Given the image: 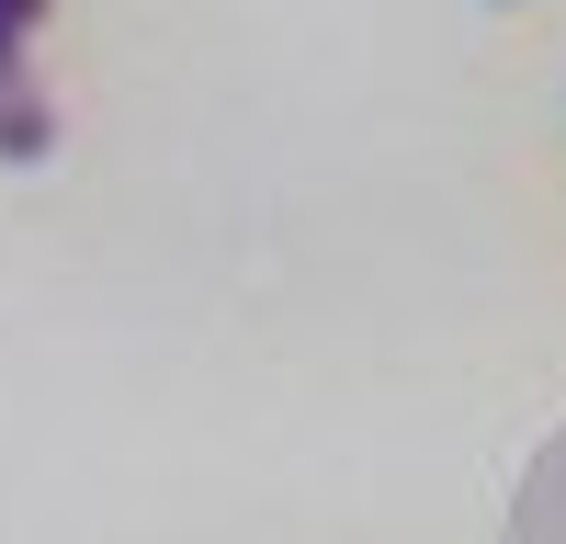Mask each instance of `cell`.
Wrapping results in <instances>:
<instances>
[{
  "label": "cell",
  "instance_id": "1",
  "mask_svg": "<svg viewBox=\"0 0 566 544\" xmlns=\"http://www.w3.org/2000/svg\"><path fill=\"white\" fill-rule=\"evenodd\" d=\"M57 148V114H45V91H0V159H45Z\"/></svg>",
  "mask_w": 566,
  "mask_h": 544
},
{
  "label": "cell",
  "instance_id": "2",
  "mask_svg": "<svg viewBox=\"0 0 566 544\" xmlns=\"http://www.w3.org/2000/svg\"><path fill=\"white\" fill-rule=\"evenodd\" d=\"M0 91H34V69H23V23L0 12Z\"/></svg>",
  "mask_w": 566,
  "mask_h": 544
},
{
  "label": "cell",
  "instance_id": "3",
  "mask_svg": "<svg viewBox=\"0 0 566 544\" xmlns=\"http://www.w3.org/2000/svg\"><path fill=\"white\" fill-rule=\"evenodd\" d=\"M0 12H12V23H23V34H34V23H45V0H0Z\"/></svg>",
  "mask_w": 566,
  "mask_h": 544
}]
</instances>
